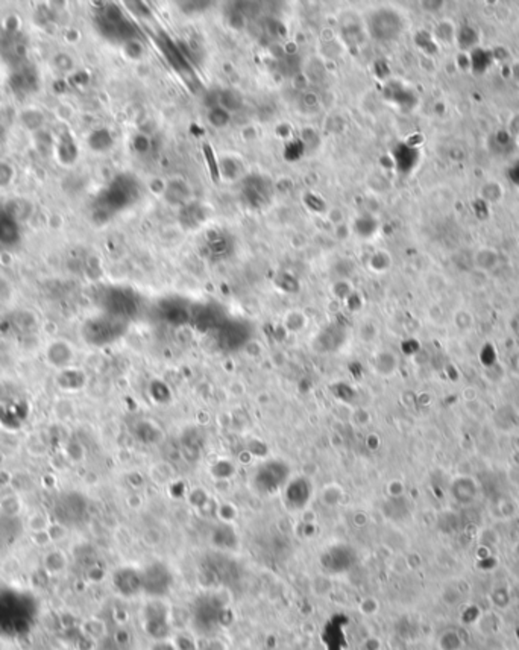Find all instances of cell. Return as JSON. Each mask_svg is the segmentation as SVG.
I'll list each match as a JSON object with an SVG mask.
<instances>
[{
  "instance_id": "7",
  "label": "cell",
  "mask_w": 519,
  "mask_h": 650,
  "mask_svg": "<svg viewBox=\"0 0 519 650\" xmlns=\"http://www.w3.org/2000/svg\"><path fill=\"white\" fill-rule=\"evenodd\" d=\"M313 495L312 482L306 477L293 479L292 482H287L284 486V497L286 503L293 511H301L307 506Z\"/></svg>"
},
{
  "instance_id": "1",
  "label": "cell",
  "mask_w": 519,
  "mask_h": 650,
  "mask_svg": "<svg viewBox=\"0 0 519 650\" xmlns=\"http://www.w3.org/2000/svg\"><path fill=\"white\" fill-rule=\"evenodd\" d=\"M226 614L223 602L212 594H204L201 596L193 606L192 611V620L195 625V629L201 632L202 635H209L212 631H216L219 626L223 625V617Z\"/></svg>"
},
{
  "instance_id": "12",
  "label": "cell",
  "mask_w": 519,
  "mask_h": 650,
  "mask_svg": "<svg viewBox=\"0 0 519 650\" xmlns=\"http://www.w3.org/2000/svg\"><path fill=\"white\" fill-rule=\"evenodd\" d=\"M150 650H176L175 644L169 640H161V641H155L152 649Z\"/></svg>"
},
{
  "instance_id": "8",
  "label": "cell",
  "mask_w": 519,
  "mask_h": 650,
  "mask_svg": "<svg viewBox=\"0 0 519 650\" xmlns=\"http://www.w3.org/2000/svg\"><path fill=\"white\" fill-rule=\"evenodd\" d=\"M118 579H120L118 582L120 593H123L125 596H134L141 593V571L128 568L120 573Z\"/></svg>"
},
{
  "instance_id": "11",
  "label": "cell",
  "mask_w": 519,
  "mask_h": 650,
  "mask_svg": "<svg viewBox=\"0 0 519 650\" xmlns=\"http://www.w3.org/2000/svg\"><path fill=\"white\" fill-rule=\"evenodd\" d=\"M32 541H34L35 545H38V547H46L47 544L52 542V540H50L49 532L43 530V532H34L32 534Z\"/></svg>"
},
{
  "instance_id": "10",
  "label": "cell",
  "mask_w": 519,
  "mask_h": 650,
  "mask_svg": "<svg viewBox=\"0 0 519 650\" xmlns=\"http://www.w3.org/2000/svg\"><path fill=\"white\" fill-rule=\"evenodd\" d=\"M47 532H49V535H50V540H52V542L61 541V540H64V538H66V535H67V529H66L64 526H61V524H50V526H49V529H47Z\"/></svg>"
},
{
  "instance_id": "6",
  "label": "cell",
  "mask_w": 519,
  "mask_h": 650,
  "mask_svg": "<svg viewBox=\"0 0 519 650\" xmlns=\"http://www.w3.org/2000/svg\"><path fill=\"white\" fill-rule=\"evenodd\" d=\"M371 34L378 40H392L401 34L403 21L393 11H378L371 17Z\"/></svg>"
},
{
  "instance_id": "5",
  "label": "cell",
  "mask_w": 519,
  "mask_h": 650,
  "mask_svg": "<svg viewBox=\"0 0 519 650\" xmlns=\"http://www.w3.org/2000/svg\"><path fill=\"white\" fill-rule=\"evenodd\" d=\"M355 560V551L346 544H334L328 547L320 556L322 568L328 574H343L354 567Z\"/></svg>"
},
{
  "instance_id": "2",
  "label": "cell",
  "mask_w": 519,
  "mask_h": 650,
  "mask_svg": "<svg viewBox=\"0 0 519 650\" xmlns=\"http://www.w3.org/2000/svg\"><path fill=\"white\" fill-rule=\"evenodd\" d=\"M173 573L164 562H152L141 570V591L152 599H163L173 586Z\"/></svg>"
},
{
  "instance_id": "13",
  "label": "cell",
  "mask_w": 519,
  "mask_h": 650,
  "mask_svg": "<svg viewBox=\"0 0 519 650\" xmlns=\"http://www.w3.org/2000/svg\"><path fill=\"white\" fill-rule=\"evenodd\" d=\"M204 650H226V646L222 641H219L217 638H209Z\"/></svg>"
},
{
  "instance_id": "3",
  "label": "cell",
  "mask_w": 519,
  "mask_h": 650,
  "mask_svg": "<svg viewBox=\"0 0 519 650\" xmlns=\"http://www.w3.org/2000/svg\"><path fill=\"white\" fill-rule=\"evenodd\" d=\"M143 628L154 641L167 640L170 635V609L161 599H152L143 609Z\"/></svg>"
},
{
  "instance_id": "4",
  "label": "cell",
  "mask_w": 519,
  "mask_h": 650,
  "mask_svg": "<svg viewBox=\"0 0 519 650\" xmlns=\"http://www.w3.org/2000/svg\"><path fill=\"white\" fill-rule=\"evenodd\" d=\"M289 468L284 462L272 460L261 465L254 476V486L258 492L275 494L287 485Z\"/></svg>"
},
{
  "instance_id": "9",
  "label": "cell",
  "mask_w": 519,
  "mask_h": 650,
  "mask_svg": "<svg viewBox=\"0 0 519 650\" xmlns=\"http://www.w3.org/2000/svg\"><path fill=\"white\" fill-rule=\"evenodd\" d=\"M27 526H29L30 532L34 534V532H43V530H47V529H49V526H50V523H49V518H47L46 515H43V514H34V515L29 518Z\"/></svg>"
}]
</instances>
